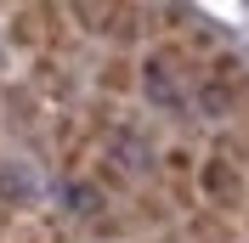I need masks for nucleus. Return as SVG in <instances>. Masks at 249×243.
Wrapping results in <instances>:
<instances>
[{"label":"nucleus","instance_id":"6","mask_svg":"<svg viewBox=\"0 0 249 243\" xmlns=\"http://www.w3.org/2000/svg\"><path fill=\"white\" fill-rule=\"evenodd\" d=\"M136 226H142V221L130 209H113V204H108V209L91 221V243H124V238H136Z\"/></svg>","mask_w":249,"mask_h":243},{"label":"nucleus","instance_id":"2","mask_svg":"<svg viewBox=\"0 0 249 243\" xmlns=\"http://www.w3.org/2000/svg\"><path fill=\"white\" fill-rule=\"evenodd\" d=\"M29 79H34V91L46 96V102H57V107H74V96H79L74 74H68V57H57V51H34Z\"/></svg>","mask_w":249,"mask_h":243},{"label":"nucleus","instance_id":"1","mask_svg":"<svg viewBox=\"0 0 249 243\" xmlns=\"http://www.w3.org/2000/svg\"><path fill=\"white\" fill-rule=\"evenodd\" d=\"M249 164H238V158H227V153H204V164H198V192H204V204H221V209H232V215H244L249 209V175H244Z\"/></svg>","mask_w":249,"mask_h":243},{"label":"nucleus","instance_id":"10","mask_svg":"<svg viewBox=\"0 0 249 243\" xmlns=\"http://www.w3.org/2000/svg\"><path fill=\"white\" fill-rule=\"evenodd\" d=\"M34 226L46 232V243H74V232H68V221H62V215H40Z\"/></svg>","mask_w":249,"mask_h":243},{"label":"nucleus","instance_id":"3","mask_svg":"<svg viewBox=\"0 0 249 243\" xmlns=\"http://www.w3.org/2000/svg\"><path fill=\"white\" fill-rule=\"evenodd\" d=\"M0 113H6L12 130H34V124L46 119V96L34 91V79H23V85H0Z\"/></svg>","mask_w":249,"mask_h":243},{"label":"nucleus","instance_id":"11","mask_svg":"<svg viewBox=\"0 0 249 243\" xmlns=\"http://www.w3.org/2000/svg\"><path fill=\"white\" fill-rule=\"evenodd\" d=\"M17 215H23V209H12V204H0V243H12V238H17V226H23Z\"/></svg>","mask_w":249,"mask_h":243},{"label":"nucleus","instance_id":"8","mask_svg":"<svg viewBox=\"0 0 249 243\" xmlns=\"http://www.w3.org/2000/svg\"><path fill=\"white\" fill-rule=\"evenodd\" d=\"M113 6H119V0H68V17L79 23V34H85V40H96Z\"/></svg>","mask_w":249,"mask_h":243},{"label":"nucleus","instance_id":"4","mask_svg":"<svg viewBox=\"0 0 249 243\" xmlns=\"http://www.w3.org/2000/svg\"><path fill=\"white\" fill-rule=\"evenodd\" d=\"M96 91H108V96H130L142 91V57H130V51H113L96 62Z\"/></svg>","mask_w":249,"mask_h":243},{"label":"nucleus","instance_id":"7","mask_svg":"<svg viewBox=\"0 0 249 243\" xmlns=\"http://www.w3.org/2000/svg\"><path fill=\"white\" fill-rule=\"evenodd\" d=\"M0 204L12 209H34V181L23 164H0Z\"/></svg>","mask_w":249,"mask_h":243},{"label":"nucleus","instance_id":"5","mask_svg":"<svg viewBox=\"0 0 249 243\" xmlns=\"http://www.w3.org/2000/svg\"><path fill=\"white\" fill-rule=\"evenodd\" d=\"M6 46L12 51H46V17L34 12V0H17L12 17H6Z\"/></svg>","mask_w":249,"mask_h":243},{"label":"nucleus","instance_id":"9","mask_svg":"<svg viewBox=\"0 0 249 243\" xmlns=\"http://www.w3.org/2000/svg\"><path fill=\"white\" fill-rule=\"evenodd\" d=\"M198 147H193V141H170V147L159 153V170H164V175H198Z\"/></svg>","mask_w":249,"mask_h":243}]
</instances>
